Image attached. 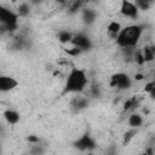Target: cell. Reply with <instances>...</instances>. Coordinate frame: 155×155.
Returning <instances> with one entry per match:
<instances>
[{"label":"cell","mask_w":155,"mask_h":155,"mask_svg":"<svg viewBox=\"0 0 155 155\" xmlns=\"http://www.w3.org/2000/svg\"><path fill=\"white\" fill-rule=\"evenodd\" d=\"M70 45H71V44H70ZM64 51H65V53H67L68 56H70V57H78V56H80V54L82 53V51H81L80 48H78L76 46H74V45H71L70 48H64Z\"/></svg>","instance_id":"cell-18"},{"label":"cell","mask_w":155,"mask_h":155,"mask_svg":"<svg viewBox=\"0 0 155 155\" xmlns=\"http://www.w3.org/2000/svg\"><path fill=\"white\" fill-rule=\"evenodd\" d=\"M122 29V25L119 21H110L108 24H107V33H108V36L111 39V40H115L116 36L119 35V33L121 31Z\"/></svg>","instance_id":"cell-10"},{"label":"cell","mask_w":155,"mask_h":155,"mask_svg":"<svg viewBox=\"0 0 155 155\" xmlns=\"http://www.w3.org/2000/svg\"><path fill=\"white\" fill-rule=\"evenodd\" d=\"M2 116H4L5 121L8 125H12V126L17 125L19 122V120H21V114L17 110H15V109H7V110H5L4 114H2Z\"/></svg>","instance_id":"cell-11"},{"label":"cell","mask_w":155,"mask_h":155,"mask_svg":"<svg viewBox=\"0 0 155 155\" xmlns=\"http://www.w3.org/2000/svg\"><path fill=\"white\" fill-rule=\"evenodd\" d=\"M19 81L10 75H1L0 76V91L2 93L5 92H10L12 90H15L16 87H18Z\"/></svg>","instance_id":"cell-8"},{"label":"cell","mask_w":155,"mask_h":155,"mask_svg":"<svg viewBox=\"0 0 155 155\" xmlns=\"http://www.w3.org/2000/svg\"><path fill=\"white\" fill-rule=\"evenodd\" d=\"M29 1H30V4H31V5H39L42 0H29Z\"/></svg>","instance_id":"cell-22"},{"label":"cell","mask_w":155,"mask_h":155,"mask_svg":"<svg viewBox=\"0 0 155 155\" xmlns=\"http://www.w3.org/2000/svg\"><path fill=\"white\" fill-rule=\"evenodd\" d=\"M150 50H151V52H153V54H154V57H155V44L150 45Z\"/></svg>","instance_id":"cell-23"},{"label":"cell","mask_w":155,"mask_h":155,"mask_svg":"<svg viewBox=\"0 0 155 155\" xmlns=\"http://www.w3.org/2000/svg\"><path fill=\"white\" fill-rule=\"evenodd\" d=\"M27 140H28L29 144H38V143L41 142L40 138H39L38 136H35V134H30V136H28V137H27Z\"/></svg>","instance_id":"cell-19"},{"label":"cell","mask_w":155,"mask_h":155,"mask_svg":"<svg viewBox=\"0 0 155 155\" xmlns=\"http://www.w3.org/2000/svg\"><path fill=\"white\" fill-rule=\"evenodd\" d=\"M69 44L76 46V47L80 48L82 52L91 50L92 46H93V42H92V40L90 39V36H87V35L84 34V33H79V34L73 35V39H71V41H70Z\"/></svg>","instance_id":"cell-6"},{"label":"cell","mask_w":155,"mask_h":155,"mask_svg":"<svg viewBox=\"0 0 155 155\" xmlns=\"http://www.w3.org/2000/svg\"><path fill=\"white\" fill-rule=\"evenodd\" d=\"M143 122H144L143 115H140V114H138V113H136V111L131 113V115H130L128 119H127V125H128V127H131V128H139V127L143 125Z\"/></svg>","instance_id":"cell-12"},{"label":"cell","mask_w":155,"mask_h":155,"mask_svg":"<svg viewBox=\"0 0 155 155\" xmlns=\"http://www.w3.org/2000/svg\"><path fill=\"white\" fill-rule=\"evenodd\" d=\"M58 6H68V0H53Z\"/></svg>","instance_id":"cell-20"},{"label":"cell","mask_w":155,"mask_h":155,"mask_svg":"<svg viewBox=\"0 0 155 155\" xmlns=\"http://www.w3.org/2000/svg\"><path fill=\"white\" fill-rule=\"evenodd\" d=\"M132 86V79L124 71H117L109 78V87L119 91H126Z\"/></svg>","instance_id":"cell-3"},{"label":"cell","mask_w":155,"mask_h":155,"mask_svg":"<svg viewBox=\"0 0 155 155\" xmlns=\"http://www.w3.org/2000/svg\"><path fill=\"white\" fill-rule=\"evenodd\" d=\"M133 2L137 5L139 11H147L154 5L155 0H133Z\"/></svg>","instance_id":"cell-16"},{"label":"cell","mask_w":155,"mask_h":155,"mask_svg":"<svg viewBox=\"0 0 155 155\" xmlns=\"http://www.w3.org/2000/svg\"><path fill=\"white\" fill-rule=\"evenodd\" d=\"M87 107H88V98L86 96H80V93H78V96H74L70 99V108L74 111L84 110Z\"/></svg>","instance_id":"cell-9"},{"label":"cell","mask_w":155,"mask_h":155,"mask_svg":"<svg viewBox=\"0 0 155 155\" xmlns=\"http://www.w3.org/2000/svg\"><path fill=\"white\" fill-rule=\"evenodd\" d=\"M136 134H137V128H131V127H128V130L124 133V136H122V143H124V145H126V144H128L132 139H134L136 138Z\"/></svg>","instance_id":"cell-15"},{"label":"cell","mask_w":155,"mask_h":155,"mask_svg":"<svg viewBox=\"0 0 155 155\" xmlns=\"http://www.w3.org/2000/svg\"><path fill=\"white\" fill-rule=\"evenodd\" d=\"M57 38H58V41H59L61 44L65 45V44H69V42L71 41V39H73V34H71L69 30H67V29H62V30L58 31Z\"/></svg>","instance_id":"cell-14"},{"label":"cell","mask_w":155,"mask_h":155,"mask_svg":"<svg viewBox=\"0 0 155 155\" xmlns=\"http://www.w3.org/2000/svg\"><path fill=\"white\" fill-rule=\"evenodd\" d=\"M153 80H155V67H154V70H153Z\"/></svg>","instance_id":"cell-24"},{"label":"cell","mask_w":155,"mask_h":155,"mask_svg":"<svg viewBox=\"0 0 155 155\" xmlns=\"http://www.w3.org/2000/svg\"><path fill=\"white\" fill-rule=\"evenodd\" d=\"M148 94H149V97H150L153 101H155V86H154V88H153Z\"/></svg>","instance_id":"cell-21"},{"label":"cell","mask_w":155,"mask_h":155,"mask_svg":"<svg viewBox=\"0 0 155 155\" xmlns=\"http://www.w3.org/2000/svg\"><path fill=\"white\" fill-rule=\"evenodd\" d=\"M30 11H31V6L27 1H22L17 6V13L19 17H28L30 15Z\"/></svg>","instance_id":"cell-13"},{"label":"cell","mask_w":155,"mask_h":155,"mask_svg":"<svg viewBox=\"0 0 155 155\" xmlns=\"http://www.w3.org/2000/svg\"><path fill=\"white\" fill-rule=\"evenodd\" d=\"M73 145H74V148H76L80 151H91L97 148V143H96L94 138H92L88 133H85L81 137H79L73 143Z\"/></svg>","instance_id":"cell-5"},{"label":"cell","mask_w":155,"mask_h":155,"mask_svg":"<svg viewBox=\"0 0 155 155\" xmlns=\"http://www.w3.org/2000/svg\"><path fill=\"white\" fill-rule=\"evenodd\" d=\"M140 50H142V53L144 56V59H145V63L147 64L148 63H151L153 61H155V57H154V54H153V52L150 50V45H145Z\"/></svg>","instance_id":"cell-17"},{"label":"cell","mask_w":155,"mask_h":155,"mask_svg":"<svg viewBox=\"0 0 155 155\" xmlns=\"http://www.w3.org/2000/svg\"><path fill=\"white\" fill-rule=\"evenodd\" d=\"M19 16L17 12H13L11 8L1 7L0 8V21L1 24H18Z\"/></svg>","instance_id":"cell-7"},{"label":"cell","mask_w":155,"mask_h":155,"mask_svg":"<svg viewBox=\"0 0 155 155\" xmlns=\"http://www.w3.org/2000/svg\"><path fill=\"white\" fill-rule=\"evenodd\" d=\"M119 13L124 18L128 19H137L139 16V8L133 1L130 0H120V7H119Z\"/></svg>","instance_id":"cell-4"},{"label":"cell","mask_w":155,"mask_h":155,"mask_svg":"<svg viewBox=\"0 0 155 155\" xmlns=\"http://www.w3.org/2000/svg\"><path fill=\"white\" fill-rule=\"evenodd\" d=\"M90 85V80L86 73V69L71 67L63 86L62 94L68 93H82L86 91L87 86Z\"/></svg>","instance_id":"cell-1"},{"label":"cell","mask_w":155,"mask_h":155,"mask_svg":"<svg viewBox=\"0 0 155 155\" xmlns=\"http://www.w3.org/2000/svg\"><path fill=\"white\" fill-rule=\"evenodd\" d=\"M144 29L139 24H127L122 27L121 31L115 39V44L120 47H136L140 41Z\"/></svg>","instance_id":"cell-2"}]
</instances>
